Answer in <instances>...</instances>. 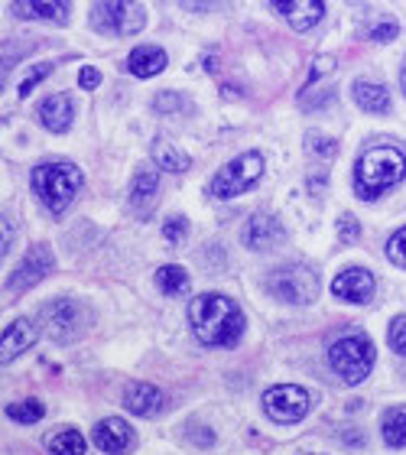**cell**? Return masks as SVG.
<instances>
[{
  "mask_svg": "<svg viewBox=\"0 0 406 455\" xmlns=\"http://www.w3.org/2000/svg\"><path fill=\"white\" fill-rule=\"evenodd\" d=\"M244 313L221 293H202L189 303V329L202 345L231 348L244 335Z\"/></svg>",
  "mask_w": 406,
  "mask_h": 455,
  "instance_id": "cell-1",
  "label": "cell"
},
{
  "mask_svg": "<svg viewBox=\"0 0 406 455\" xmlns=\"http://www.w3.org/2000/svg\"><path fill=\"white\" fill-rule=\"evenodd\" d=\"M406 176V153L400 147H370L354 163V192L361 199H380Z\"/></svg>",
  "mask_w": 406,
  "mask_h": 455,
  "instance_id": "cell-2",
  "label": "cell"
},
{
  "mask_svg": "<svg viewBox=\"0 0 406 455\" xmlns=\"http://www.w3.org/2000/svg\"><path fill=\"white\" fill-rule=\"evenodd\" d=\"M82 182H85V176H82V170H78L76 163H43V166H36L33 176H29L33 192H36L39 202H43L52 215H62V212L76 202Z\"/></svg>",
  "mask_w": 406,
  "mask_h": 455,
  "instance_id": "cell-3",
  "label": "cell"
},
{
  "mask_svg": "<svg viewBox=\"0 0 406 455\" xmlns=\"http://www.w3.org/2000/svg\"><path fill=\"white\" fill-rule=\"evenodd\" d=\"M329 364L345 384H361L368 380L374 368V345L368 335H345V339L329 345Z\"/></svg>",
  "mask_w": 406,
  "mask_h": 455,
  "instance_id": "cell-4",
  "label": "cell"
},
{
  "mask_svg": "<svg viewBox=\"0 0 406 455\" xmlns=\"http://www.w3.org/2000/svg\"><path fill=\"white\" fill-rule=\"evenodd\" d=\"M267 293L280 299V303H293V306H309L319 299L322 286L315 270H309L306 264H286L276 267L274 274L267 276Z\"/></svg>",
  "mask_w": 406,
  "mask_h": 455,
  "instance_id": "cell-5",
  "label": "cell"
},
{
  "mask_svg": "<svg viewBox=\"0 0 406 455\" xmlns=\"http://www.w3.org/2000/svg\"><path fill=\"white\" fill-rule=\"evenodd\" d=\"M39 319H43V329H46L49 339L59 341V345L78 341L92 325V313L78 299H68V296L66 299H49Z\"/></svg>",
  "mask_w": 406,
  "mask_h": 455,
  "instance_id": "cell-6",
  "label": "cell"
},
{
  "mask_svg": "<svg viewBox=\"0 0 406 455\" xmlns=\"http://www.w3.org/2000/svg\"><path fill=\"white\" fill-rule=\"evenodd\" d=\"M264 176V156L257 150H247L241 156H235L231 163H225L221 170L215 172V180H211V196L215 199H235L241 192H247L251 186H257Z\"/></svg>",
  "mask_w": 406,
  "mask_h": 455,
  "instance_id": "cell-7",
  "label": "cell"
},
{
  "mask_svg": "<svg viewBox=\"0 0 406 455\" xmlns=\"http://www.w3.org/2000/svg\"><path fill=\"white\" fill-rule=\"evenodd\" d=\"M92 23H95V29L111 33V36H137L147 17H143V7H137V4L114 0V4H95L92 7Z\"/></svg>",
  "mask_w": 406,
  "mask_h": 455,
  "instance_id": "cell-8",
  "label": "cell"
},
{
  "mask_svg": "<svg viewBox=\"0 0 406 455\" xmlns=\"http://www.w3.org/2000/svg\"><path fill=\"white\" fill-rule=\"evenodd\" d=\"M309 390L299 384H276L264 394V410L274 423H299L309 413Z\"/></svg>",
  "mask_w": 406,
  "mask_h": 455,
  "instance_id": "cell-9",
  "label": "cell"
},
{
  "mask_svg": "<svg viewBox=\"0 0 406 455\" xmlns=\"http://www.w3.org/2000/svg\"><path fill=\"white\" fill-rule=\"evenodd\" d=\"M52 267H56V257H52V251H49L46 244H36L27 257H23V264L13 270V276L7 280V290H10V293H27L29 286H36L39 280L52 270Z\"/></svg>",
  "mask_w": 406,
  "mask_h": 455,
  "instance_id": "cell-10",
  "label": "cell"
},
{
  "mask_svg": "<svg viewBox=\"0 0 406 455\" xmlns=\"http://www.w3.org/2000/svg\"><path fill=\"white\" fill-rule=\"evenodd\" d=\"M283 237H286V231L276 215H270V212H254V215L247 219L241 241H244V247H251V251H274L276 244H283Z\"/></svg>",
  "mask_w": 406,
  "mask_h": 455,
  "instance_id": "cell-11",
  "label": "cell"
},
{
  "mask_svg": "<svg viewBox=\"0 0 406 455\" xmlns=\"http://www.w3.org/2000/svg\"><path fill=\"white\" fill-rule=\"evenodd\" d=\"M374 274L370 270H361V267H351V270H341L335 280H331V293L345 299V303H354V306H364L374 299Z\"/></svg>",
  "mask_w": 406,
  "mask_h": 455,
  "instance_id": "cell-12",
  "label": "cell"
},
{
  "mask_svg": "<svg viewBox=\"0 0 406 455\" xmlns=\"http://www.w3.org/2000/svg\"><path fill=\"white\" fill-rule=\"evenodd\" d=\"M95 446L104 455H123L133 449V429L127 419L121 417H107L95 427Z\"/></svg>",
  "mask_w": 406,
  "mask_h": 455,
  "instance_id": "cell-13",
  "label": "cell"
},
{
  "mask_svg": "<svg viewBox=\"0 0 406 455\" xmlns=\"http://www.w3.org/2000/svg\"><path fill=\"white\" fill-rule=\"evenodd\" d=\"M36 339H39V332L29 319H17V323H10L7 329H4V341H0V358H4V364L13 361V358H20L27 348H33Z\"/></svg>",
  "mask_w": 406,
  "mask_h": 455,
  "instance_id": "cell-14",
  "label": "cell"
},
{
  "mask_svg": "<svg viewBox=\"0 0 406 455\" xmlns=\"http://www.w3.org/2000/svg\"><path fill=\"white\" fill-rule=\"evenodd\" d=\"M276 13H283L286 23L293 29H312L315 23H319L322 17H325V4H319V0H293V4H286V0H276L274 4Z\"/></svg>",
  "mask_w": 406,
  "mask_h": 455,
  "instance_id": "cell-15",
  "label": "cell"
},
{
  "mask_svg": "<svg viewBox=\"0 0 406 455\" xmlns=\"http://www.w3.org/2000/svg\"><path fill=\"white\" fill-rule=\"evenodd\" d=\"M39 121L43 127L52 133H66L76 121V105L68 95H49L43 105H39Z\"/></svg>",
  "mask_w": 406,
  "mask_h": 455,
  "instance_id": "cell-16",
  "label": "cell"
},
{
  "mask_svg": "<svg viewBox=\"0 0 406 455\" xmlns=\"http://www.w3.org/2000/svg\"><path fill=\"white\" fill-rule=\"evenodd\" d=\"M166 403L160 387H153V384H131V387L123 390V407L137 413V417H156Z\"/></svg>",
  "mask_w": 406,
  "mask_h": 455,
  "instance_id": "cell-17",
  "label": "cell"
},
{
  "mask_svg": "<svg viewBox=\"0 0 406 455\" xmlns=\"http://www.w3.org/2000/svg\"><path fill=\"white\" fill-rule=\"evenodd\" d=\"M351 95L358 101L361 111L368 114H387L390 111V92L380 82H370V78H358L351 85Z\"/></svg>",
  "mask_w": 406,
  "mask_h": 455,
  "instance_id": "cell-18",
  "label": "cell"
},
{
  "mask_svg": "<svg viewBox=\"0 0 406 455\" xmlns=\"http://www.w3.org/2000/svg\"><path fill=\"white\" fill-rule=\"evenodd\" d=\"M166 52H163L160 46H137L127 56V68H131V76L137 78H153V76H160L163 68H166Z\"/></svg>",
  "mask_w": 406,
  "mask_h": 455,
  "instance_id": "cell-19",
  "label": "cell"
},
{
  "mask_svg": "<svg viewBox=\"0 0 406 455\" xmlns=\"http://www.w3.org/2000/svg\"><path fill=\"white\" fill-rule=\"evenodd\" d=\"M156 192H160V172L153 170V166H140L137 176H133V186H131L133 209H140V215H147V212L153 209Z\"/></svg>",
  "mask_w": 406,
  "mask_h": 455,
  "instance_id": "cell-20",
  "label": "cell"
},
{
  "mask_svg": "<svg viewBox=\"0 0 406 455\" xmlns=\"http://www.w3.org/2000/svg\"><path fill=\"white\" fill-rule=\"evenodd\" d=\"M46 449L52 455H85V436L72 427H59L49 433Z\"/></svg>",
  "mask_w": 406,
  "mask_h": 455,
  "instance_id": "cell-21",
  "label": "cell"
},
{
  "mask_svg": "<svg viewBox=\"0 0 406 455\" xmlns=\"http://www.w3.org/2000/svg\"><path fill=\"white\" fill-rule=\"evenodd\" d=\"M380 433H384V443L390 449H403L406 446V403L403 407H390L384 417H380Z\"/></svg>",
  "mask_w": 406,
  "mask_h": 455,
  "instance_id": "cell-22",
  "label": "cell"
},
{
  "mask_svg": "<svg viewBox=\"0 0 406 455\" xmlns=\"http://www.w3.org/2000/svg\"><path fill=\"white\" fill-rule=\"evenodd\" d=\"M153 160H156V166H163V172H186L192 166L189 156H186V153L170 140L153 143Z\"/></svg>",
  "mask_w": 406,
  "mask_h": 455,
  "instance_id": "cell-23",
  "label": "cell"
},
{
  "mask_svg": "<svg viewBox=\"0 0 406 455\" xmlns=\"http://www.w3.org/2000/svg\"><path fill=\"white\" fill-rule=\"evenodd\" d=\"M156 286H160L166 296H182L189 293V274L176 264H166L156 270Z\"/></svg>",
  "mask_w": 406,
  "mask_h": 455,
  "instance_id": "cell-24",
  "label": "cell"
},
{
  "mask_svg": "<svg viewBox=\"0 0 406 455\" xmlns=\"http://www.w3.org/2000/svg\"><path fill=\"white\" fill-rule=\"evenodd\" d=\"M13 13H29V17H43V20H62L68 17V4H43V0H36V4H13Z\"/></svg>",
  "mask_w": 406,
  "mask_h": 455,
  "instance_id": "cell-25",
  "label": "cell"
},
{
  "mask_svg": "<svg viewBox=\"0 0 406 455\" xmlns=\"http://www.w3.org/2000/svg\"><path fill=\"white\" fill-rule=\"evenodd\" d=\"M46 413V407L39 403V400H17V403H10L7 407V417L13 423H39Z\"/></svg>",
  "mask_w": 406,
  "mask_h": 455,
  "instance_id": "cell-26",
  "label": "cell"
},
{
  "mask_svg": "<svg viewBox=\"0 0 406 455\" xmlns=\"http://www.w3.org/2000/svg\"><path fill=\"white\" fill-rule=\"evenodd\" d=\"M397 33H400V27H397V20L394 17H378L368 27L370 43H390V39H397Z\"/></svg>",
  "mask_w": 406,
  "mask_h": 455,
  "instance_id": "cell-27",
  "label": "cell"
},
{
  "mask_svg": "<svg viewBox=\"0 0 406 455\" xmlns=\"http://www.w3.org/2000/svg\"><path fill=\"white\" fill-rule=\"evenodd\" d=\"M387 257H390V264L406 267V225L397 228V231L390 235V241H387Z\"/></svg>",
  "mask_w": 406,
  "mask_h": 455,
  "instance_id": "cell-28",
  "label": "cell"
},
{
  "mask_svg": "<svg viewBox=\"0 0 406 455\" xmlns=\"http://www.w3.org/2000/svg\"><path fill=\"white\" fill-rule=\"evenodd\" d=\"M390 348L397 351V355H406V315H397L394 323H390Z\"/></svg>",
  "mask_w": 406,
  "mask_h": 455,
  "instance_id": "cell-29",
  "label": "cell"
},
{
  "mask_svg": "<svg viewBox=\"0 0 406 455\" xmlns=\"http://www.w3.org/2000/svg\"><path fill=\"white\" fill-rule=\"evenodd\" d=\"M49 72H52V66H49V62H36V66H33V72H29V76L23 78V85H20V98H29V92H33V88H36L39 82L49 76Z\"/></svg>",
  "mask_w": 406,
  "mask_h": 455,
  "instance_id": "cell-30",
  "label": "cell"
},
{
  "mask_svg": "<svg viewBox=\"0 0 406 455\" xmlns=\"http://www.w3.org/2000/svg\"><path fill=\"white\" fill-rule=\"evenodd\" d=\"M186 235H189V221L182 219V215H176V219H170L166 225H163V237H166L170 244H179Z\"/></svg>",
  "mask_w": 406,
  "mask_h": 455,
  "instance_id": "cell-31",
  "label": "cell"
},
{
  "mask_svg": "<svg viewBox=\"0 0 406 455\" xmlns=\"http://www.w3.org/2000/svg\"><path fill=\"white\" fill-rule=\"evenodd\" d=\"M306 147H309L312 156H315V153H319V156H331V153H335V140H331V137H322V133H309V137H306Z\"/></svg>",
  "mask_w": 406,
  "mask_h": 455,
  "instance_id": "cell-32",
  "label": "cell"
},
{
  "mask_svg": "<svg viewBox=\"0 0 406 455\" xmlns=\"http://www.w3.org/2000/svg\"><path fill=\"white\" fill-rule=\"evenodd\" d=\"M358 235H361L358 219H354V215H341V219H338V237H341V241H345V244H354V241H358Z\"/></svg>",
  "mask_w": 406,
  "mask_h": 455,
  "instance_id": "cell-33",
  "label": "cell"
},
{
  "mask_svg": "<svg viewBox=\"0 0 406 455\" xmlns=\"http://www.w3.org/2000/svg\"><path fill=\"white\" fill-rule=\"evenodd\" d=\"M78 85L85 88V92H95V88L101 85V72L92 68V66H85L82 72H78Z\"/></svg>",
  "mask_w": 406,
  "mask_h": 455,
  "instance_id": "cell-34",
  "label": "cell"
},
{
  "mask_svg": "<svg viewBox=\"0 0 406 455\" xmlns=\"http://www.w3.org/2000/svg\"><path fill=\"white\" fill-rule=\"evenodd\" d=\"M331 66H335V56H319V59H315V66H312V82H315L319 76H329Z\"/></svg>",
  "mask_w": 406,
  "mask_h": 455,
  "instance_id": "cell-35",
  "label": "cell"
},
{
  "mask_svg": "<svg viewBox=\"0 0 406 455\" xmlns=\"http://www.w3.org/2000/svg\"><path fill=\"white\" fill-rule=\"evenodd\" d=\"M156 111H176L179 108V98H176V92H166V95H160L156 98Z\"/></svg>",
  "mask_w": 406,
  "mask_h": 455,
  "instance_id": "cell-36",
  "label": "cell"
},
{
  "mask_svg": "<svg viewBox=\"0 0 406 455\" xmlns=\"http://www.w3.org/2000/svg\"><path fill=\"white\" fill-rule=\"evenodd\" d=\"M400 88H403V95H406V59H403V66H400Z\"/></svg>",
  "mask_w": 406,
  "mask_h": 455,
  "instance_id": "cell-37",
  "label": "cell"
}]
</instances>
